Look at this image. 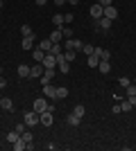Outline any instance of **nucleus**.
<instances>
[{
    "instance_id": "nucleus-2",
    "label": "nucleus",
    "mask_w": 136,
    "mask_h": 151,
    "mask_svg": "<svg viewBox=\"0 0 136 151\" xmlns=\"http://www.w3.org/2000/svg\"><path fill=\"white\" fill-rule=\"evenodd\" d=\"M23 122H25L27 126H36V124H41L39 113H36V111H27V113H25V117H23Z\"/></svg>"
},
{
    "instance_id": "nucleus-26",
    "label": "nucleus",
    "mask_w": 136,
    "mask_h": 151,
    "mask_svg": "<svg viewBox=\"0 0 136 151\" xmlns=\"http://www.w3.org/2000/svg\"><path fill=\"white\" fill-rule=\"evenodd\" d=\"M20 34H23V36H34V32H32V27H30V25L20 27Z\"/></svg>"
},
{
    "instance_id": "nucleus-21",
    "label": "nucleus",
    "mask_w": 136,
    "mask_h": 151,
    "mask_svg": "<svg viewBox=\"0 0 136 151\" xmlns=\"http://www.w3.org/2000/svg\"><path fill=\"white\" fill-rule=\"evenodd\" d=\"M61 29V36L64 38H73V29H71V25H64V27H59Z\"/></svg>"
},
{
    "instance_id": "nucleus-31",
    "label": "nucleus",
    "mask_w": 136,
    "mask_h": 151,
    "mask_svg": "<svg viewBox=\"0 0 136 151\" xmlns=\"http://www.w3.org/2000/svg\"><path fill=\"white\" fill-rule=\"evenodd\" d=\"M97 5H102V7H111V5H113V0H97Z\"/></svg>"
},
{
    "instance_id": "nucleus-37",
    "label": "nucleus",
    "mask_w": 136,
    "mask_h": 151,
    "mask_svg": "<svg viewBox=\"0 0 136 151\" xmlns=\"http://www.w3.org/2000/svg\"><path fill=\"white\" fill-rule=\"evenodd\" d=\"M34 2H36V5H39V7H43L45 2H48V0H34Z\"/></svg>"
},
{
    "instance_id": "nucleus-30",
    "label": "nucleus",
    "mask_w": 136,
    "mask_h": 151,
    "mask_svg": "<svg viewBox=\"0 0 136 151\" xmlns=\"http://www.w3.org/2000/svg\"><path fill=\"white\" fill-rule=\"evenodd\" d=\"M93 50H95V47H93V45H91V43H86L84 47H82V52H84L86 57H89V54H93Z\"/></svg>"
},
{
    "instance_id": "nucleus-39",
    "label": "nucleus",
    "mask_w": 136,
    "mask_h": 151,
    "mask_svg": "<svg viewBox=\"0 0 136 151\" xmlns=\"http://www.w3.org/2000/svg\"><path fill=\"white\" fill-rule=\"evenodd\" d=\"M2 5H5V0H0V7H2Z\"/></svg>"
},
{
    "instance_id": "nucleus-3",
    "label": "nucleus",
    "mask_w": 136,
    "mask_h": 151,
    "mask_svg": "<svg viewBox=\"0 0 136 151\" xmlns=\"http://www.w3.org/2000/svg\"><path fill=\"white\" fill-rule=\"evenodd\" d=\"M55 75H57V70H55V68H45V70H43V75L39 77L41 86H45V83H50L52 79H55Z\"/></svg>"
},
{
    "instance_id": "nucleus-18",
    "label": "nucleus",
    "mask_w": 136,
    "mask_h": 151,
    "mask_svg": "<svg viewBox=\"0 0 136 151\" xmlns=\"http://www.w3.org/2000/svg\"><path fill=\"white\" fill-rule=\"evenodd\" d=\"M61 38H64V36H61V29L57 27V29L50 34V41H52V43H61Z\"/></svg>"
},
{
    "instance_id": "nucleus-40",
    "label": "nucleus",
    "mask_w": 136,
    "mask_h": 151,
    "mask_svg": "<svg viewBox=\"0 0 136 151\" xmlns=\"http://www.w3.org/2000/svg\"><path fill=\"white\" fill-rule=\"evenodd\" d=\"M0 75H2V65H0Z\"/></svg>"
},
{
    "instance_id": "nucleus-19",
    "label": "nucleus",
    "mask_w": 136,
    "mask_h": 151,
    "mask_svg": "<svg viewBox=\"0 0 136 151\" xmlns=\"http://www.w3.org/2000/svg\"><path fill=\"white\" fill-rule=\"evenodd\" d=\"M32 57H34V61H36V63H41V61H43V57H45V52L41 50V47H36V50L32 52Z\"/></svg>"
},
{
    "instance_id": "nucleus-1",
    "label": "nucleus",
    "mask_w": 136,
    "mask_h": 151,
    "mask_svg": "<svg viewBox=\"0 0 136 151\" xmlns=\"http://www.w3.org/2000/svg\"><path fill=\"white\" fill-rule=\"evenodd\" d=\"M32 111H36V113H43V111H55V106L48 101V97H39V99H34Z\"/></svg>"
},
{
    "instance_id": "nucleus-41",
    "label": "nucleus",
    "mask_w": 136,
    "mask_h": 151,
    "mask_svg": "<svg viewBox=\"0 0 136 151\" xmlns=\"http://www.w3.org/2000/svg\"><path fill=\"white\" fill-rule=\"evenodd\" d=\"M132 81H134V83H136V77H134V79H132Z\"/></svg>"
},
{
    "instance_id": "nucleus-38",
    "label": "nucleus",
    "mask_w": 136,
    "mask_h": 151,
    "mask_svg": "<svg viewBox=\"0 0 136 151\" xmlns=\"http://www.w3.org/2000/svg\"><path fill=\"white\" fill-rule=\"evenodd\" d=\"M68 2H71V5H79V0H68Z\"/></svg>"
},
{
    "instance_id": "nucleus-20",
    "label": "nucleus",
    "mask_w": 136,
    "mask_h": 151,
    "mask_svg": "<svg viewBox=\"0 0 136 151\" xmlns=\"http://www.w3.org/2000/svg\"><path fill=\"white\" fill-rule=\"evenodd\" d=\"M52 23H55V27H64V25H66L61 14H55V16H52Z\"/></svg>"
},
{
    "instance_id": "nucleus-4",
    "label": "nucleus",
    "mask_w": 136,
    "mask_h": 151,
    "mask_svg": "<svg viewBox=\"0 0 136 151\" xmlns=\"http://www.w3.org/2000/svg\"><path fill=\"white\" fill-rule=\"evenodd\" d=\"M39 120L43 126H52L55 124V115H52V111H43V113H39Z\"/></svg>"
},
{
    "instance_id": "nucleus-10",
    "label": "nucleus",
    "mask_w": 136,
    "mask_h": 151,
    "mask_svg": "<svg viewBox=\"0 0 136 151\" xmlns=\"http://www.w3.org/2000/svg\"><path fill=\"white\" fill-rule=\"evenodd\" d=\"M16 72H18V77L27 79V77H30V72H32V68H30V65H25V63H20L18 68H16Z\"/></svg>"
},
{
    "instance_id": "nucleus-7",
    "label": "nucleus",
    "mask_w": 136,
    "mask_h": 151,
    "mask_svg": "<svg viewBox=\"0 0 136 151\" xmlns=\"http://www.w3.org/2000/svg\"><path fill=\"white\" fill-rule=\"evenodd\" d=\"M102 16H104V18H109V20H116L118 18V9L113 5H111V7H104V14H102Z\"/></svg>"
},
{
    "instance_id": "nucleus-16",
    "label": "nucleus",
    "mask_w": 136,
    "mask_h": 151,
    "mask_svg": "<svg viewBox=\"0 0 136 151\" xmlns=\"http://www.w3.org/2000/svg\"><path fill=\"white\" fill-rule=\"evenodd\" d=\"M52 45H55V43H52L50 38H43V41L39 43V47H41L43 52H50V50H52Z\"/></svg>"
},
{
    "instance_id": "nucleus-23",
    "label": "nucleus",
    "mask_w": 136,
    "mask_h": 151,
    "mask_svg": "<svg viewBox=\"0 0 136 151\" xmlns=\"http://www.w3.org/2000/svg\"><path fill=\"white\" fill-rule=\"evenodd\" d=\"M64 97H68V88H66V86H59L57 88V99H64Z\"/></svg>"
},
{
    "instance_id": "nucleus-14",
    "label": "nucleus",
    "mask_w": 136,
    "mask_h": 151,
    "mask_svg": "<svg viewBox=\"0 0 136 151\" xmlns=\"http://www.w3.org/2000/svg\"><path fill=\"white\" fill-rule=\"evenodd\" d=\"M32 45H34V36H23V43H20L23 50H32Z\"/></svg>"
},
{
    "instance_id": "nucleus-9",
    "label": "nucleus",
    "mask_w": 136,
    "mask_h": 151,
    "mask_svg": "<svg viewBox=\"0 0 136 151\" xmlns=\"http://www.w3.org/2000/svg\"><path fill=\"white\" fill-rule=\"evenodd\" d=\"M93 54H97V57H100V61H109V59H111V52H109V50H102V47H95V50H93Z\"/></svg>"
},
{
    "instance_id": "nucleus-36",
    "label": "nucleus",
    "mask_w": 136,
    "mask_h": 151,
    "mask_svg": "<svg viewBox=\"0 0 136 151\" xmlns=\"http://www.w3.org/2000/svg\"><path fill=\"white\" fill-rule=\"evenodd\" d=\"M5 86H7V79H5L2 75H0V88H5Z\"/></svg>"
},
{
    "instance_id": "nucleus-11",
    "label": "nucleus",
    "mask_w": 136,
    "mask_h": 151,
    "mask_svg": "<svg viewBox=\"0 0 136 151\" xmlns=\"http://www.w3.org/2000/svg\"><path fill=\"white\" fill-rule=\"evenodd\" d=\"M43 63H36V65H32V72H30V77H32V79H39L41 75H43Z\"/></svg>"
},
{
    "instance_id": "nucleus-32",
    "label": "nucleus",
    "mask_w": 136,
    "mask_h": 151,
    "mask_svg": "<svg viewBox=\"0 0 136 151\" xmlns=\"http://www.w3.org/2000/svg\"><path fill=\"white\" fill-rule=\"evenodd\" d=\"M73 18H75L73 14H66V16H64V23H66V25H71V23H73Z\"/></svg>"
},
{
    "instance_id": "nucleus-34",
    "label": "nucleus",
    "mask_w": 136,
    "mask_h": 151,
    "mask_svg": "<svg viewBox=\"0 0 136 151\" xmlns=\"http://www.w3.org/2000/svg\"><path fill=\"white\" fill-rule=\"evenodd\" d=\"M111 113H113V115H118V113H120V104H116V106L111 108Z\"/></svg>"
},
{
    "instance_id": "nucleus-22",
    "label": "nucleus",
    "mask_w": 136,
    "mask_h": 151,
    "mask_svg": "<svg viewBox=\"0 0 136 151\" xmlns=\"http://www.w3.org/2000/svg\"><path fill=\"white\" fill-rule=\"evenodd\" d=\"M18 138H20V133L16 131V129H14L12 133H7V142H12V145H14V142H16V140H18Z\"/></svg>"
},
{
    "instance_id": "nucleus-25",
    "label": "nucleus",
    "mask_w": 136,
    "mask_h": 151,
    "mask_svg": "<svg viewBox=\"0 0 136 151\" xmlns=\"http://www.w3.org/2000/svg\"><path fill=\"white\" fill-rule=\"evenodd\" d=\"M20 138H23V140H25V142H27V145H32V142H34V138H32V133H30V131H27V129H25V131H23V133H20Z\"/></svg>"
},
{
    "instance_id": "nucleus-8",
    "label": "nucleus",
    "mask_w": 136,
    "mask_h": 151,
    "mask_svg": "<svg viewBox=\"0 0 136 151\" xmlns=\"http://www.w3.org/2000/svg\"><path fill=\"white\" fill-rule=\"evenodd\" d=\"M0 108L7 111V113H12V111H14V101L9 99V97H2V99H0Z\"/></svg>"
},
{
    "instance_id": "nucleus-17",
    "label": "nucleus",
    "mask_w": 136,
    "mask_h": 151,
    "mask_svg": "<svg viewBox=\"0 0 136 151\" xmlns=\"http://www.w3.org/2000/svg\"><path fill=\"white\" fill-rule=\"evenodd\" d=\"M25 149H27V142L23 138H18L16 142H14V151H25Z\"/></svg>"
},
{
    "instance_id": "nucleus-27",
    "label": "nucleus",
    "mask_w": 136,
    "mask_h": 151,
    "mask_svg": "<svg viewBox=\"0 0 136 151\" xmlns=\"http://www.w3.org/2000/svg\"><path fill=\"white\" fill-rule=\"evenodd\" d=\"M118 83H120V88H127V86L132 83V79H129V77H120V79H118Z\"/></svg>"
},
{
    "instance_id": "nucleus-5",
    "label": "nucleus",
    "mask_w": 136,
    "mask_h": 151,
    "mask_svg": "<svg viewBox=\"0 0 136 151\" xmlns=\"http://www.w3.org/2000/svg\"><path fill=\"white\" fill-rule=\"evenodd\" d=\"M43 97H48V99H57V86H52V83H45L43 86Z\"/></svg>"
},
{
    "instance_id": "nucleus-24",
    "label": "nucleus",
    "mask_w": 136,
    "mask_h": 151,
    "mask_svg": "<svg viewBox=\"0 0 136 151\" xmlns=\"http://www.w3.org/2000/svg\"><path fill=\"white\" fill-rule=\"evenodd\" d=\"M125 95H127V97H134V95H136V83H134V81L125 88Z\"/></svg>"
},
{
    "instance_id": "nucleus-33",
    "label": "nucleus",
    "mask_w": 136,
    "mask_h": 151,
    "mask_svg": "<svg viewBox=\"0 0 136 151\" xmlns=\"http://www.w3.org/2000/svg\"><path fill=\"white\" fill-rule=\"evenodd\" d=\"M14 129H16V131H18V133H23V131H25V129H27V124H25V122H23V124H16V126H14Z\"/></svg>"
},
{
    "instance_id": "nucleus-13",
    "label": "nucleus",
    "mask_w": 136,
    "mask_h": 151,
    "mask_svg": "<svg viewBox=\"0 0 136 151\" xmlns=\"http://www.w3.org/2000/svg\"><path fill=\"white\" fill-rule=\"evenodd\" d=\"M97 70H100L102 75H109V72H111V63L109 61H100V63H97Z\"/></svg>"
},
{
    "instance_id": "nucleus-6",
    "label": "nucleus",
    "mask_w": 136,
    "mask_h": 151,
    "mask_svg": "<svg viewBox=\"0 0 136 151\" xmlns=\"http://www.w3.org/2000/svg\"><path fill=\"white\" fill-rule=\"evenodd\" d=\"M89 14H91V18H102V14H104V7H102V5H97V2H95V5H93V7L89 9Z\"/></svg>"
},
{
    "instance_id": "nucleus-29",
    "label": "nucleus",
    "mask_w": 136,
    "mask_h": 151,
    "mask_svg": "<svg viewBox=\"0 0 136 151\" xmlns=\"http://www.w3.org/2000/svg\"><path fill=\"white\" fill-rule=\"evenodd\" d=\"M132 108H134V106H132V104H129V99H127V101H123V104H120V111H125V113H129Z\"/></svg>"
},
{
    "instance_id": "nucleus-28",
    "label": "nucleus",
    "mask_w": 136,
    "mask_h": 151,
    "mask_svg": "<svg viewBox=\"0 0 136 151\" xmlns=\"http://www.w3.org/2000/svg\"><path fill=\"white\" fill-rule=\"evenodd\" d=\"M73 113L77 115V117H84V106H82V104H77V106L73 108Z\"/></svg>"
},
{
    "instance_id": "nucleus-15",
    "label": "nucleus",
    "mask_w": 136,
    "mask_h": 151,
    "mask_svg": "<svg viewBox=\"0 0 136 151\" xmlns=\"http://www.w3.org/2000/svg\"><path fill=\"white\" fill-rule=\"evenodd\" d=\"M86 63H89V68H97L100 57H97V54H89V57H86Z\"/></svg>"
},
{
    "instance_id": "nucleus-12",
    "label": "nucleus",
    "mask_w": 136,
    "mask_h": 151,
    "mask_svg": "<svg viewBox=\"0 0 136 151\" xmlns=\"http://www.w3.org/2000/svg\"><path fill=\"white\" fill-rule=\"evenodd\" d=\"M79 120H82V117H77L75 113H68V115H66V124H71V126H79Z\"/></svg>"
},
{
    "instance_id": "nucleus-35",
    "label": "nucleus",
    "mask_w": 136,
    "mask_h": 151,
    "mask_svg": "<svg viewBox=\"0 0 136 151\" xmlns=\"http://www.w3.org/2000/svg\"><path fill=\"white\" fill-rule=\"evenodd\" d=\"M52 2H55V5H57V7H61V5H66L68 0H52Z\"/></svg>"
}]
</instances>
